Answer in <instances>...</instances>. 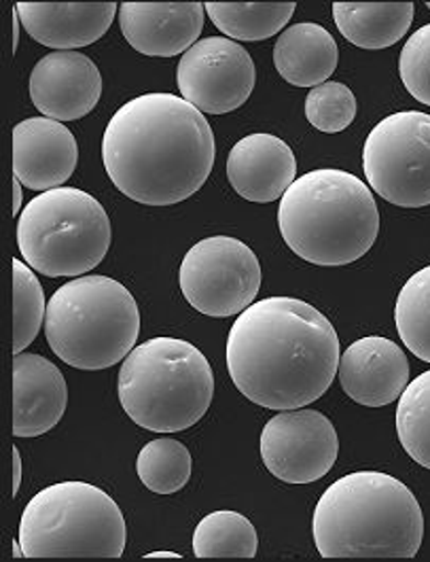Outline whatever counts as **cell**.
<instances>
[{
	"instance_id": "cell-1",
	"label": "cell",
	"mask_w": 430,
	"mask_h": 562,
	"mask_svg": "<svg viewBox=\"0 0 430 562\" xmlns=\"http://www.w3.org/2000/svg\"><path fill=\"white\" fill-rule=\"evenodd\" d=\"M329 318L295 297H268L240 314L227 338V370L248 402L297 409L320 400L339 368Z\"/></svg>"
},
{
	"instance_id": "cell-2",
	"label": "cell",
	"mask_w": 430,
	"mask_h": 562,
	"mask_svg": "<svg viewBox=\"0 0 430 562\" xmlns=\"http://www.w3.org/2000/svg\"><path fill=\"white\" fill-rule=\"evenodd\" d=\"M215 157L213 127L183 95H136L102 136L109 179L125 198L147 206L191 198L208 181Z\"/></svg>"
},
{
	"instance_id": "cell-3",
	"label": "cell",
	"mask_w": 430,
	"mask_h": 562,
	"mask_svg": "<svg viewBox=\"0 0 430 562\" xmlns=\"http://www.w3.org/2000/svg\"><path fill=\"white\" fill-rule=\"evenodd\" d=\"M312 535L322 559H414L422 546L425 516L397 477L357 471L322 493Z\"/></svg>"
},
{
	"instance_id": "cell-4",
	"label": "cell",
	"mask_w": 430,
	"mask_h": 562,
	"mask_svg": "<svg viewBox=\"0 0 430 562\" xmlns=\"http://www.w3.org/2000/svg\"><path fill=\"white\" fill-rule=\"evenodd\" d=\"M278 227L288 249L307 263L339 268L375 245L380 211L359 177L322 168L299 177L282 195Z\"/></svg>"
},
{
	"instance_id": "cell-5",
	"label": "cell",
	"mask_w": 430,
	"mask_h": 562,
	"mask_svg": "<svg viewBox=\"0 0 430 562\" xmlns=\"http://www.w3.org/2000/svg\"><path fill=\"white\" fill-rule=\"evenodd\" d=\"M125 414L154 434H179L204 418L215 397V374L200 348L179 338L136 346L117 378Z\"/></svg>"
},
{
	"instance_id": "cell-6",
	"label": "cell",
	"mask_w": 430,
	"mask_h": 562,
	"mask_svg": "<svg viewBox=\"0 0 430 562\" xmlns=\"http://www.w3.org/2000/svg\"><path fill=\"white\" fill-rule=\"evenodd\" d=\"M140 334L134 295L109 277H79L52 295L45 338L66 366L98 372L125 359Z\"/></svg>"
},
{
	"instance_id": "cell-7",
	"label": "cell",
	"mask_w": 430,
	"mask_h": 562,
	"mask_svg": "<svg viewBox=\"0 0 430 562\" xmlns=\"http://www.w3.org/2000/svg\"><path fill=\"white\" fill-rule=\"evenodd\" d=\"M24 559H122L127 527L122 509L88 482H58L24 507Z\"/></svg>"
},
{
	"instance_id": "cell-8",
	"label": "cell",
	"mask_w": 430,
	"mask_h": 562,
	"mask_svg": "<svg viewBox=\"0 0 430 562\" xmlns=\"http://www.w3.org/2000/svg\"><path fill=\"white\" fill-rule=\"evenodd\" d=\"M113 232L104 206L83 189L38 193L18 220V247L43 277H86L111 249Z\"/></svg>"
},
{
	"instance_id": "cell-9",
	"label": "cell",
	"mask_w": 430,
	"mask_h": 562,
	"mask_svg": "<svg viewBox=\"0 0 430 562\" xmlns=\"http://www.w3.org/2000/svg\"><path fill=\"white\" fill-rule=\"evenodd\" d=\"M369 188L400 209L430 204V115L400 111L369 132L363 147Z\"/></svg>"
},
{
	"instance_id": "cell-10",
	"label": "cell",
	"mask_w": 430,
	"mask_h": 562,
	"mask_svg": "<svg viewBox=\"0 0 430 562\" xmlns=\"http://www.w3.org/2000/svg\"><path fill=\"white\" fill-rule=\"evenodd\" d=\"M263 281L261 263L238 238L213 236L186 250L181 291L197 313L227 318L254 304Z\"/></svg>"
},
{
	"instance_id": "cell-11",
	"label": "cell",
	"mask_w": 430,
	"mask_h": 562,
	"mask_svg": "<svg viewBox=\"0 0 430 562\" xmlns=\"http://www.w3.org/2000/svg\"><path fill=\"white\" fill-rule=\"evenodd\" d=\"M257 70L245 45L208 36L184 52L177 83L181 95L200 113L225 115L240 109L254 90Z\"/></svg>"
},
{
	"instance_id": "cell-12",
	"label": "cell",
	"mask_w": 430,
	"mask_h": 562,
	"mask_svg": "<svg viewBox=\"0 0 430 562\" xmlns=\"http://www.w3.org/2000/svg\"><path fill=\"white\" fill-rule=\"evenodd\" d=\"M333 423L318 409H284L268 420L261 434V459L286 484H312L338 461Z\"/></svg>"
},
{
	"instance_id": "cell-13",
	"label": "cell",
	"mask_w": 430,
	"mask_h": 562,
	"mask_svg": "<svg viewBox=\"0 0 430 562\" xmlns=\"http://www.w3.org/2000/svg\"><path fill=\"white\" fill-rule=\"evenodd\" d=\"M102 95L98 66L79 52H54L34 64L32 104L43 117L75 122L90 115Z\"/></svg>"
},
{
	"instance_id": "cell-14",
	"label": "cell",
	"mask_w": 430,
	"mask_h": 562,
	"mask_svg": "<svg viewBox=\"0 0 430 562\" xmlns=\"http://www.w3.org/2000/svg\"><path fill=\"white\" fill-rule=\"evenodd\" d=\"M202 2H123L120 26L125 41L143 56L172 58L189 52L204 29Z\"/></svg>"
},
{
	"instance_id": "cell-15",
	"label": "cell",
	"mask_w": 430,
	"mask_h": 562,
	"mask_svg": "<svg viewBox=\"0 0 430 562\" xmlns=\"http://www.w3.org/2000/svg\"><path fill=\"white\" fill-rule=\"evenodd\" d=\"M75 134L56 120L31 117L13 127V175L32 191L58 189L75 175Z\"/></svg>"
},
{
	"instance_id": "cell-16",
	"label": "cell",
	"mask_w": 430,
	"mask_h": 562,
	"mask_svg": "<svg viewBox=\"0 0 430 562\" xmlns=\"http://www.w3.org/2000/svg\"><path fill=\"white\" fill-rule=\"evenodd\" d=\"M343 393L367 407H382L400 400L409 384V361L397 342L369 336L346 348L339 359Z\"/></svg>"
},
{
	"instance_id": "cell-17",
	"label": "cell",
	"mask_w": 430,
	"mask_h": 562,
	"mask_svg": "<svg viewBox=\"0 0 430 562\" xmlns=\"http://www.w3.org/2000/svg\"><path fill=\"white\" fill-rule=\"evenodd\" d=\"M68 386L60 370L45 357L20 352L13 359V436L38 438L64 416Z\"/></svg>"
},
{
	"instance_id": "cell-18",
	"label": "cell",
	"mask_w": 430,
	"mask_h": 562,
	"mask_svg": "<svg viewBox=\"0 0 430 562\" xmlns=\"http://www.w3.org/2000/svg\"><path fill=\"white\" fill-rule=\"evenodd\" d=\"M120 7L115 2H18L22 29L56 52H75L102 38Z\"/></svg>"
},
{
	"instance_id": "cell-19",
	"label": "cell",
	"mask_w": 430,
	"mask_h": 562,
	"mask_svg": "<svg viewBox=\"0 0 430 562\" xmlns=\"http://www.w3.org/2000/svg\"><path fill=\"white\" fill-rule=\"evenodd\" d=\"M293 149L274 134H250L227 157V179L248 202L270 204L297 181Z\"/></svg>"
},
{
	"instance_id": "cell-20",
	"label": "cell",
	"mask_w": 430,
	"mask_h": 562,
	"mask_svg": "<svg viewBox=\"0 0 430 562\" xmlns=\"http://www.w3.org/2000/svg\"><path fill=\"white\" fill-rule=\"evenodd\" d=\"M338 43L320 24L302 22L282 32L274 45V64L284 81L297 88H318L338 68Z\"/></svg>"
},
{
	"instance_id": "cell-21",
	"label": "cell",
	"mask_w": 430,
	"mask_h": 562,
	"mask_svg": "<svg viewBox=\"0 0 430 562\" xmlns=\"http://www.w3.org/2000/svg\"><path fill=\"white\" fill-rule=\"evenodd\" d=\"M416 15L414 2H336L338 31L361 49H386L407 34Z\"/></svg>"
},
{
	"instance_id": "cell-22",
	"label": "cell",
	"mask_w": 430,
	"mask_h": 562,
	"mask_svg": "<svg viewBox=\"0 0 430 562\" xmlns=\"http://www.w3.org/2000/svg\"><path fill=\"white\" fill-rule=\"evenodd\" d=\"M297 4L295 2H208L206 13L227 38L265 41L282 31Z\"/></svg>"
},
{
	"instance_id": "cell-23",
	"label": "cell",
	"mask_w": 430,
	"mask_h": 562,
	"mask_svg": "<svg viewBox=\"0 0 430 562\" xmlns=\"http://www.w3.org/2000/svg\"><path fill=\"white\" fill-rule=\"evenodd\" d=\"M257 550V531L238 512H213L193 532V554L197 559H254Z\"/></svg>"
},
{
	"instance_id": "cell-24",
	"label": "cell",
	"mask_w": 430,
	"mask_h": 562,
	"mask_svg": "<svg viewBox=\"0 0 430 562\" xmlns=\"http://www.w3.org/2000/svg\"><path fill=\"white\" fill-rule=\"evenodd\" d=\"M193 471V459L179 439L159 438L149 441L136 459L140 482L157 495L183 491Z\"/></svg>"
},
{
	"instance_id": "cell-25",
	"label": "cell",
	"mask_w": 430,
	"mask_h": 562,
	"mask_svg": "<svg viewBox=\"0 0 430 562\" xmlns=\"http://www.w3.org/2000/svg\"><path fill=\"white\" fill-rule=\"evenodd\" d=\"M395 323L407 350L430 363V266L403 284Z\"/></svg>"
},
{
	"instance_id": "cell-26",
	"label": "cell",
	"mask_w": 430,
	"mask_h": 562,
	"mask_svg": "<svg viewBox=\"0 0 430 562\" xmlns=\"http://www.w3.org/2000/svg\"><path fill=\"white\" fill-rule=\"evenodd\" d=\"M397 434L405 452L430 469V370L418 375L400 395Z\"/></svg>"
},
{
	"instance_id": "cell-27",
	"label": "cell",
	"mask_w": 430,
	"mask_h": 562,
	"mask_svg": "<svg viewBox=\"0 0 430 562\" xmlns=\"http://www.w3.org/2000/svg\"><path fill=\"white\" fill-rule=\"evenodd\" d=\"M47 302L31 266L13 259V355L24 352L45 323Z\"/></svg>"
},
{
	"instance_id": "cell-28",
	"label": "cell",
	"mask_w": 430,
	"mask_h": 562,
	"mask_svg": "<svg viewBox=\"0 0 430 562\" xmlns=\"http://www.w3.org/2000/svg\"><path fill=\"white\" fill-rule=\"evenodd\" d=\"M306 117L316 130L338 134L354 122L357 98L348 86L327 81L309 90L306 98Z\"/></svg>"
},
{
	"instance_id": "cell-29",
	"label": "cell",
	"mask_w": 430,
	"mask_h": 562,
	"mask_svg": "<svg viewBox=\"0 0 430 562\" xmlns=\"http://www.w3.org/2000/svg\"><path fill=\"white\" fill-rule=\"evenodd\" d=\"M399 72L405 90L430 106V24L407 38L400 52Z\"/></svg>"
},
{
	"instance_id": "cell-30",
	"label": "cell",
	"mask_w": 430,
	"mask_h": 562,
	"mask_svg": "<svg viewBox=\"0 0 430 562\" xmlns=\"http://www.w3.org/2000/svg\"><path fill=\"white\" fill-rule=\"evenodd\" d=\"M22 486V454L18 448H13V495L20 493Z\"/></svg>"
},
{
	"instance_id": "cell-31",
	"label": "cell",
	"mask_w": 430,
	"mask_h": 562,
	"mask_svg": "<svg viewBox=\"0 0 430 562\" xmlns=\"http://www.w3.org/2000/svg\"><path fill=\"white\" fill-rule=\"evenodd\" d=\"M22 183L15 179L13 181V215H20V209H22Z\"/></svg>"
},
{
	"instance_id": "cell-32",
	"label": "cell",
	"mask_w": 430,
	"mask_h": 562,
	"mask_svg": "<svg viewBox=\"0 0 430 562\" xmlns=\"http://www.w3.org/2000/svg\"><path fill=\"white\" fill-rule=\"evenodd\" d=\"M20 29H22L20 15H18V11H13V49H18V45H20Z\"/></svg>"
},
{
	"instance_id": "cell-33",
	"label": "cell",
	"mask_w": 430,
	"mask_h": 562,
	"mask_svg": "<svg viewBox=\"0 0 430 562\" xmlns=\"http://www.w3.org/2000/svg\"><path fill=\"white\" fill-rule=\"evenodd\" d=\"M147 559H181V554H174V552H151V554H147Z\"/></svg>"
},
{
	"instance_id": "cell-34",
	"label": "cell",
	"mask_w": 430,
	"mask_h": 562,
	"mask_svg": "<svg viewBox=\"0 0 430 562\" xmlns=\"http://www.w3.org/2000/svg\"><path fill=\"white\" fill-rule=\"evenodd\" d=\"M427 7H429V9H430V2H427Z\"/></svg>"
}]
</instances>
